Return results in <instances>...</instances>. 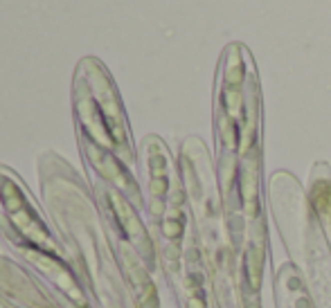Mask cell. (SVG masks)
Instances as JSON below:
<instances>
[{
	"label": "cell",
	"mask_w": 331,
	"mask_h": 308,
	"mask_svg": "<svg viewBox=\"0 0 331 308\" xmlns=\"http://www.w3.org/2000/svg\"><path fill=\"white\" fill-rule=\"evenodd\" d=\"M187 306H190V308H205V299L200 297V295H194V297H190Z\"/></svg>",
	"instance_id": "obj_1"
},
{
	"label": "cell",
	"mask_w": 331,
	"mask_h": 308,
	"mask_svg": "<svg viewBox=\"0 0 331 308\" xmlns=\"http://www.w3.org/2000/svg\"><path fill=\"white\" fill-rule=\"evenodd\" d=\"M298 308H311V306H308V299H300V302H298Z\"/></svg>",
	"instance_id": "obj_2"
}]
</instances>
